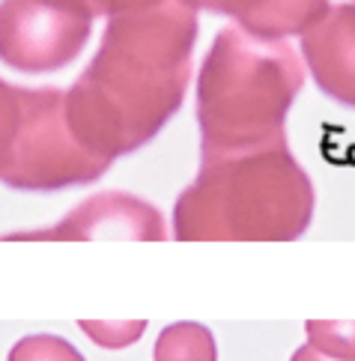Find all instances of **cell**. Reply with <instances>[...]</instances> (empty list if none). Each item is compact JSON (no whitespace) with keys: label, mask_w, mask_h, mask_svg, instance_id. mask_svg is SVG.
<instances>
[{"label":"cell","mask_w":355,"mask_h":361,"mask_svg":"<svg viewBox=\"0 0 355 361\" xmlns=\"http://www.w3.org/2000/svg\"><path fill=\"white\" fill-rule=\"evenodd\" d=\"M197 45V12L182 0L108 18L99 51L66 90L75 137L108 161L144 149L180 114Z\"/></svg>","instance_id":"obj_1"},{"label":"cell","mask_w":355,"mask_h":361,"mask_svg":"<svg viewBox=\"0 0 355 361\" xmlns=\"http://www.w3.org/2000/svg\"><path fill=\"white\" fill-rule=\"evenodd\" d=\"M316 191L287 140L200 156L194 183L173 203L180 242H296L313 221Z\"/></svg>","instance_id":"obj_2"},{"label":"cell","mask_w":355,"mask_h":361,"mask_svg":"<svg viewBox=\"0 0 355 361\" xmlns=\"http://www.w3.org/2000/svg\"><path fill=\"white\" fill-rule=\"evenodd\" d=\"M304 87V63L287 39L224 27L197 72L200 156H227L287 140L284 123Z\"/></svg>","instance_id":"obj_3"},{"label":"cell","mask_w":355,"mask_h":361,"mask_svg":"<svg viewBox=\"0 0 355 361\" xmlns=\"http://www.w3.org/2000/svg\"><path fill=\"white\" fill-rule=\"evenodd\" d=\"M111 164L69 128L66 90H33L0 78V185L54 195L93 185Z\"/></svg>","instance_id":"obj_4"},{"label":"cell","mask_w":355,"mask_h":361,"mask_svg":"<svg viewBox=\"0 0 355 361\" xmlns=\"http://www.w3.org/2000/svg\"><path fill=\"white\" fill-rule=\"evenodd\" d=\"M93 16L75 0H0V63L48 75L81 57Z\"/></svg>","instance_id":"obj_5"},{"label":"cell","mask_w":355,"mask_h":361,"mask_svg":"<svg viewBox=\"0 0 355 361\" xmlns=\"http://www.w3.org/2000/svg\"><path fill=\"white\" fill-rule=\"evenodd\" d=\"M168 224L164 215L144 197L125 191H101L87 197L75 209L45 230H18L0 239L15 242H96V239H135V242H164Z\"/></svg>","instance_id":"obj_6"},{"label":"cell","mask_w":355,"mask_h":361,"mask_svg":"<svg viewBox=\"0 0 355 361\" xmlns=\"http://www.w3.org/2000/svg\"><path fill=\"white\" fill-rule=\"evenodd\" d=\"M301 63L320 93L355 111V4L328 6L301 33Z\"/></svg>","instance_id":"obj_7"},{"label":"cell","mask_w":355,"mask_h":361,"mask_svg":"<svg viewBox=\"0 0 355 361\" xmlns=\"http://www.w3.org/2000/svg\"><path fill=\"white\" fill-rule=\"evenodd\" d=\"M182 4L194 12L203 9L233 18L239 30L260 39L301 36L328 12V0H182Z\"/></svg>","instance_id":"obj_8"},{"label":"cell","mask_w":355,"mask_h":361,"mask_svg":"<svg viewBox=\"0 0 355 361\" xmlns=\"http://www.w3.org/2000/svg\"><path fill=\"white\" fill-rule=\"evenodd\" d=\"M152 361H218L215 334L203 322L164 326L152 346Z\"/></svg>","instance_id":"obj_9"},{"label":"cell","mask_w":355,"mask_h":361,"mask_svg":"<svg viewBox=\"0 0 355 361\" xmlns=\"http://www.w3.org/2000/svg\"><path fill=\"white\" fill-rule=\"evenodd\" d=\"M304 334L313 350L332 358L355 361V322H332V319H308Z\"/></svg>","instance_id":"obj_10"},{"label":"cell","mask_w":355,"mask_h":361,"mask_svg":"<svg viewBox=\"0 0 355 361\" xmlns=\"http://www.w3.org/2000/svg\"><path fill=\"white\" fill-rule=\"evenodd\" d=\"M6 361H87L66 338L57 334H27L9 350Z\"/></svg>","instance_id":"obj_11"},{"label":"cell","mask_w":355,"mask_h":361,"mask_svg":"<svg viewBox=\"0 0 355 361\" xmlns=\"http://www.w3.org/2000/svg\"><path fill=\"white\" fill-rule=\"evenodd\" d=\"M78 329L101 350H125L144 338L147 319H125V322H108V319H81Z\"/></svg>","instance_id":"obj_12"},{"label":"cell","mask_w":355,"mask_h":361,"mask_svg":"<svg viewBox=\"0 0 355 361\" xmlns=\"http://www.w3.org/2000/svg\"><path fill=\"white\" fill-rule=\"evenodd\" d=\"M75 4H81L93 18H113L120 12L156 6V4H164V0H75Z\"/></svg>","instance_id":"obj_13"},{"label":"cell","mask_w":355,"mask_h":361,"mask_svg":"<svg viewBox=\"0 0 355 361\" xmlns=\"http://www.w3.org/2000/svg\"><path fill=\"white\" fill-rule=\"evenodd\" d=\"M289 361H347V358H332V355H323L320 350H313L311 343H304V346H299V350L293 353V358Z\"/></svg>","instance_id":"obj_14"}]
</instances>
